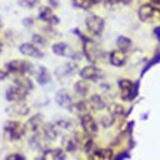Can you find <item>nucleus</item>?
I'll return each instance as SVG.
<instances>
[{
	"instance_id": "24",
	"label": "nucleus",
	"mask_w": 160,
	"mask_h": 160,
	"mask_svg": "<svg viewBox=\"0 0 160 160\" xmlns=\"http://www.w3.org/2000/svg\"><path fill=\"white\" fill-rule=\"evenodd\" d=\"M74 89L79 95H86L88 93V85H86V82H77L74 85Z\"/></svg>"
},
{
	"instance_id": "2",
	"label": "nucleus",
	"mask_w": 160,
	"mask_h": 160,
	"mask_svg": "<svg viewBox=\"0 0 160 160\" xmlns=\"http://www.w3.org/2000/svg\"><path fill=\"white\" fill-rule=\"evenodd\" d=\"M27 92L28 91H27L25 88L17 85V83H13V86H11V88L6 91V98H8L9 101H13V102H19V101L25 99Z\"/></svg>"
},
{
	"instance_id": "34",
	"label": "nucleus",
	"mask_w": 160,
	"mask_h": 160,
	"mask_svg": "<svg viewBox=\"0 0 160 160\" xmlns=\"http://www.w3.org/2000/svg\"><path fill=\"white\" fill-rule=\"evenodd\" d=\"M0 27H2V22H0Z\"/></svg>"
},
{
	"instance_id": "19",
	"label": "nucleus",
	"mask_w": 160,
	"mask_h": 160,
	"mask_svg": "<svg viewBox=\"0 0 160 160\" xmlns=\"http://www.w3.org/2000/svg\"><path fill=\"white\" fill-rule=\"evenodd\" d=\"M65 154L62 153V150L58 148V150H49L46 151V154L43 156V159H64Z\"/></svg>"
},
{
	"instance_id": "20",
	"label": "nucleus",
	"mask_w": 160,
	"mask_h": 160,
	"mask_svg": "<svg viewBox=\"0 0 160 160\" xmlns=\"http://www.w3.org/2000/svg\"><path fill=\"white\" fill-rule=\"evenodd\" d=\"M117 46H119V49H122V51L126 52V51H129V49H131L132 42L128 39V37H123V36H122V37L117 39Z\"/></svg>"
},
{
	"instance_id": "27",
	"label": "nucleus",
	"mask_w": 160,
	"mask_h": 160,
	"mask_svg": "<svg viewBox=\"0 0 160 160\" xmlns=\"http://www.w3.org/2000/svg\"><path fill=\"white\" fill-rule=\"evenodd\" d=\"M122 113H123V108H122V105H119V104H113V105H111V114L114 116V117L120 116Z\"/></svg>"
},
{
	"instance_id": "28",
	"label": "nucleus",
	"mask_w": 160,
	"mask_h": 160,
	"mask_svg": "<svg viewBox=\"0 0 160 160\" xmlns=\"http://www.w3.org/2000/svg\"><path fill=\"white\" fill-rule=\"evenodd\" d=\"M33 43H36V45H45L46 40L43 37H40L39 34H34L33 36Z\"/></svg>"
},
{
	"instance_id": "11",
	"label": "nucleus",
	"mask_w": 160,
	"mask_h": 160,
	"mask_svg": "<svg viewBox=\"0 0 160 160\" xmlns=\"http://www.w3.org/2000/svg\"><path fill=\"white\" fill-rule=\"evenodd\" d=\"M110 62L116 67H122L126 62V52L122 49H116L110 53Z\"/></svg>"
},
{
	"instance_id": "5",
	"label": "nucleus",
	"mask_w": 160,
	"mask_h": 160,
	"mask_svg": "<svg viewBox=\"0 0 160 160\" xmlns=\"http://www.w3.org/2000/svg\"><path fill=\"white\" fill-rule=\"evenodd\" d=\"M6 68L9 73H15V74H24L27 71H31V65L27 61H11V62L6 64Z\"/></svg>"
},
{
	"instance_id": "8",
	"label": "nucleus",
	"mask_w": 160,
	"mask_h": 160,
	"mask_svg": "<svg viewBox=\"0 0 160 160\" xmlns=\"http://www.w3.org/2000/svg\"><path fill=\"white\" fill-rule=\"evenodd\" d=\"M119 88H120L123 99H131L133 97V83H132V80H129V79L119 80Z\"/></svg>"
},
{
	"instance_id": "29",
	"label": "nucleus",
	"mask_w": 160,
	"mask_h": 160,
	"mask_svg": "<svg viewBox=\"0 0 160 160\" xmlns=\"http://www.w3.org/2000/svg\"><path fill=\"white\" fill-rule=\"evenodd\" d=\"M6 159H8V160H13V159H21V160H22L24 156H21V154H11V156H8Z\"/></svg>"
},
{
	"instance_id": "26",
	"label": "nucleus",
	"mask_w": 160,
	"mask_h": 160,
	"mask_svg": "<svg viewBox=\"0 0 160 160\" xmlns=\"http://www.w3.org/2000/svg\"><path fill=\"white\" fill-rule=\"evenodd\" d=\"M114 116L113 114H108V116H104L102 119H101V123H102V126H105V128H108V126L113 125V122H114Z\"/></svg>"
},
{
	"instance_id": "1",
	"label": "nucleus",
	"mask_w": 160,
	"mask_h": 160,
	"mask_svg": "<svg viewBox=\"0 0 160 160\" xmlns=\"http://www.w3.org/2000/svg\"><path fill=\"white\" fill-rule=\"evenodd\" d=\"M86 28L93 36H99L104 30V19L98 15H89L86 18Z\"/></svg>"
},
{
	"instance_id": "31",
	"label": "nucleus",
	"mask_w": 160,
	"mask_h": 160,
	"mask_svg": "<svg viewBox=\"0 0 160 160\" xmlns=\"http://www.w3.org/2000/svg\"><path fill=\"white\" fill-rule=\"evenodd\" d=\"M110 2H113V3H126L129 0H110Z\"/></svg>"
},
{
	"instance_id": "16",
	"label": "nucleus",
	"mask_w": 160,
	"mask_h": 160,
	"mask_svg": "<svg viewBox=\"0 0 160 160\" xmlns=\"http://www.w3.org/2000/svg\"><path fill=\"white\" fill-rule=\"evenodd\" d=\"M89 104H91V107L93 110H102V108H105V101H104L99 95H93V97L91 98Z\"/></svg>"
},
{
	"instance_id": "7",
	"label": "nucleus",
	"mask_w": 160,
	"mask_h": 160,
	"mask_svg": "<svg viewBox=\"0 0 160 160\" xmlns=\"http://www.w3.org/2000/svg\"><path fill=\"white\" fill-rule=\"evenodd\" d=\"M19 51H21V53L27 55V57H33V58L43 57V52L37 48L36 43H24V45L19 46Z\"/></svg>"
},
{
	"instance_id": "4",
	"label": "nucleus",
	"mask_w": 160,
	"mask_h": 160,
	"mask_svg": "<svg viewBox=\"0 0 160 160\" xmlns=\"http://www.w3.org/2000/svg\"><path fill=\"white\" fill-rule=\"evenodd\" d=\"M24 128L25 126H22L19 122H8L5 125V131L8 133V137L15 141V139H19L24 135V132H25Z\"/></svg>"
},
{
	"instance_id": "10",
	"label": "nucleus",
	"mask_w": 160,
	"mask_h": 160,
	"mask_svg": "<svg viewBox=\"0 0 160 160\" xmlns=\"http://www.w3.org/2000/svg\"><path fill=\"white\" fill-rule=\"evenodd\" d=\"M55 101H57L58 105H61L62 108H71V97L68 95V92L65 91V89H61V91L57 92V95H55Z\"/></svg>"
},
{
	"instance_id": "23",
	"label": "nucleus",
	"mask_w": 160,
	"mask_h": 160,
	"mask_svg": "<svg viewBox=\"0 0 160 160\" xmlns=\"http://www.w3.org/2000/svg\"><path fill=\"white\" fill-rule=\"evenodd\" d=\"M73 3H74V6L80 8V9H89L93 5L92 0H73Z\"/></svg>"
},
{
	"instance_id": "6",
	"label": "nucleus",
	"mask_w": 160,
	"mask_h": 160,
	"mask_svg": "<svg viewBox=\"0 0 160 160\" xmlns=\"http://www.w3.org/2000/svg\"><path fill=\"white\" fill-rule=\"evenodd\" d=\"M80 76H82V79L83 80H98L101 76H102V73H101V70L98 68V67H95V65H88V67H85V68L80 71Z\"/></svg>"
},
{
	"instance_id": "14",
	"label": "nucleus",
	"mask_w": 160,
	"mask_h": 160,
	"mask_svg": "<svg viewBox=\"0 0 160 160\" xmlns=\"http://www.w3.org/2000/svg\"><path fill=\"white\" fill-rule=\"evenodd\" d=\"M25 128L28 129V131H31V132H37L42 128V116H34V117H31V119L27 122V125H25Z\"/></svg>"
},
{
	"instance_id": "18",
	"label": "nucleus",
	"mask_w": 160,
	"mask_h": 160,
	"mask_svg": "<svg viewBox=\"0 0 160 160\" xmlns=\"http://www.w3.org/2000/svg\"><path fill=\"white\" fill-rule=\"evenodd\" d=\"M37 82H39L40 85H46V83H49V82H51V76H49V73H48V70H46L45 67H40L39 68Z\"/></svg>"
},
{
	"instance_id": "17",
	"label": "nucleus",
	"mask_w": 160,
	"mask_h": 160,
	"mask_svg": "<svg viewBox=\"0 0 160 160\" xmlns=\"http://www.w3.org/2000/svg\"><path fill=\"white\" fill-rule=\"evenodd\" d=\"M52 51H53V53H57V55H67L70 52V48L68 45H65V43H55V45L52 46Z\"/></svg>"
},
{
	"instance_id": "33",
	"label": "nucleus",
	"mask_w": 160,
	"mask_h": 160,
	"mask_svg": "<svg viewBox=\"0 0 160 160\" xmlns=\"http://www.w3.org/2000/svg\"><path fill=\"white\" fill-rule=\"evenodd\" d=\"M153 2H156V3H159V2H160V0H153Z\"/></svg>"
},
{
	"instance_id": "12",
	"label": "nucleus",
	"mask_w": 160,
	"mask_h": 160,
	"mask_svg": "<svg viewBox=\"0 0 160 160\" xmlns=\"http://www.w3.org/2000/svg\"><path fill=\"white\" fill-rule=\"evenodd\" d=\"M85 52L86 57L89 58L91 61H97V59H99V57H102V52L99 51L95 45H86Z\"/></svg>"
},
{
	"instance_id": "15",
	"label": "nucleus",
	"mask_w": 160,
	"mask_h": 160,
	"mask_svg": "<svg viewBox=\"0 0 160 160\" xmlns=\"http://www.w3.org/2000/svg\"><path fill=\"white\" fill-rule=\"evenodd\" d=\"M40 18H42L43 21H46V22H52V24L58 22V18L53 17V12H52V9H49V8L42 9V12H40Z\"/></svg>"
},
{
	"instance_id": "9",
	"label": "nucleus",
	"mask_w": 160,
	"mask_h": 160,
	"mask_svg": "<svg viewBox=\"0 0 160 160\" xmlns=\"http://www.w3.org/2000/svg\"><path fill=\"white\" fill-rule=\"evenodd\" d=\"M156 11L157 9L153 5H142L139 8V11H138V18L141 21H144V22H147L156 15Z\"/></svg>"
},
{
	"instance_id": "32",
	"label": "nucleus",
	"mask_w": 160,
	"mask_h": 160,
	"mask_svg": "<svg viewBox=\"0 0 160 160\" xmlns=\"http://www.w3.org/2000/svg\"><path fill=\"white\" fill-rule=\"evenodd\" d=\"M2 48H3V46H2V42H0V52H2Z\"/></svg>"
},
{
	"instance_id": "21",
	"label": "nucleus",
	"mask_w": 160,
	"mask_h": 160,
	"mask_svg": "<svg viewBox=\"0 0 160 160\" xmlns=\"http://www.w3.org/2000/svg\"><path fill=\"white\" fill-rule=\"evenodd\" d=\"M89 108H91V105H88V102H85V101H80V102H77L74 107H73V110H74L76 113H79V114H85V113H88Z\"/></svg>"
},
{
	"instance_id": "22",
	"label": "nucleus",
	"mask_w": 160,
	"mask_h": 160,
	"mask_svg": "<svg viewBox=\"0 0 160 160\" xmlns=\"http://www.w3.org/2000/svg\"><path fill=\"white\" fill-rule=\"evenodd\" d=\"M95 159H111L113 157V151L110 148H105V150H101V151H97V154H93Z\"/></svg>"
},
{
	"instance_id": "25",
	"label": "nucleus",
	"mask_w": 160,
	"mask_h": 160,
	"mask_svg": "<svg viewBox=\"0 0 160 160\" xmlns=\"http://www.w3.org/2000/svg\"><path fill=\"white\" fill-rule=\"evenodd\" d=\"M13 82H15L17 85H19V86H22V88H25L27 91H30V89L33 88V83H31L28 79H15Z\"/></svg>"
},
{
	"instance_id": "30",
	"label": "nucleus",
	"mask_w": 160,
	"mask_h": 160,
	"mask_svg": "<svg viewBox=\"0 0 160 160\" xmlns=\"http://www.w3.org/2000/svg\"><path fill=\"white\" fill-rule=\"evenodd\" d=\"M6 74H8L6 71H3V70H0V80H3V79H5Z\"/></svg>"
},
{
	"instance_id": "13",
	"label": "nucleus",
	"mask_w": 160,
	"mask_h": 160,
	"mask_svg": "<svg viewBox=\"0 0 160 160\" xmlns=\"http://www.w3.org/2000/svg\"><path fill=\"white\" fill-rule=\"evenodd\" d=\"M43 133L46 135V138L48 139H55V138L58 137V126L53 125V123H46L45 126H43Z\"/></svg>"
},
{
	"instance_id": "3",
	"label": "nucleus",
	"mask_w": 160,
	"mask_h": 160,
	"mask_svg": "<svg viewBox=\"0 0 160 160\" xmlns=\"http://www.w3.org/2000/svg\"><path fill=\"white\" fill-rule=\"evenodd\" d=\"M80 123H82V128L83 131L88 133V135H97L98 133V125L95 119L92 117L89 113H85V114H80Z\"/></svg>"
}]
</instances>
